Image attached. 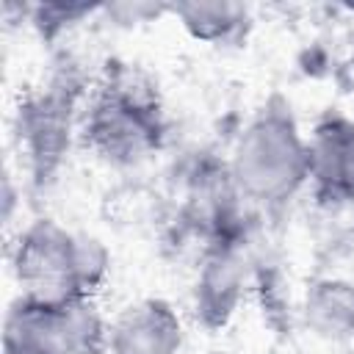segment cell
Returning a JSON list of instances; mask_svg holds the SVG:
<instances>
[{
  "instance_id": "6da1fadb",
  "label": "cell",
  "mask_w": 354,
  "mask_h": 354,
  "mask_svg": "<svg viewBox=\"0 0 354 354\" xmlns=\"http://www.w3.org/2000/svg\"><path fill=\"white\" fill-rule=\"evenodd\" d=\"M230 177L246 202L279 205L307 183V138L290 105L271 97L243 127L230 158Z\"/></svg>"
},
{
  "instance_id": "7a4b0ae2",
  "label": "cell",
  "mask_w": 354,
  "mask_h": 354,
  "mask_svg": "<svg viewBox=\"0 0 354 354\" xmlns=\"http://www.w3.org/2000/svg\"><path fill=\"white\" fill-rule=\"evenodd\" d=\"M86 144L113 166H136L163 144V111L152 80L127 64L108 69L83 122Z\"/></svg>"
},
{
  "instance_id": "3957f363",
  "label": "cell",
  "mask_w": 354,
  "mask_h": 354,
  "mask_svg": "<svg viewBox=\"0 0 354 354\" xmlns=\"http://www.w3.org/2000/svg\"><path fill=\"white\" fill-rule=\"evenodd\" d=\"M11 263L25 299L61 304L88 296L80 268V232H69L53 218H36L22 230Z\"/></svg>"
},
{
  "instance_id": "277c9868",
  "label": "cell",
  "mask_w": 354,
  "mask_h": 354,
  "mask_svg": "<svg viewBox=\"0 0 354 354\" xmlns=\"http://www.w3.org/2000/svg\"><path fill=\"white\" fill-rule=\"evenodd\" d=\"M75 116V88L69 80H55L47 88L28 94L17 111V138L28 158L33 180H50L66 155Z\"/></svg>"
},
{
  "instance_id": "5b68a950",
  "label": "cell",
  "mask_w": 354,
  "mask_h": 354,
  "mask_svg": "<svg viewBox=\"0 0 354 354\" xmlns=\"http://www.w3.org/2000/svg\"><path fill=\"white\" fill-rule=\"evenodd\" d=\"M307 183L326 205L354 202V119L337 111L321 116L307 138Z\"/></svg>"
},
{
  "instance_id": "8992f818",
  "label": "cell",
  "mask_w": 354,
  "mask_h": 354,
  "mask_svg": "<svg viewBox=\"0 0 354 354\" xmlns=\"http://www.w3.org/2000/svg\"><path fill=\"white\" fill-rule=\"evenodd\" d=\"M246 274L249 263L243 241H221L207 246L194 288V307L205 326L216 329L232 318L243 299Z\"/></svg>"
},
{
  "instance_id": "52a82bcc",
  "label": "cell",
  "mask_w": 354,
  "mask_h": 354,
  "mask_svg": "<svg viewBox=\"0 0 354 354\" xmlns=\"http://www.w3.org/2000/svg\"><path fill=\"white\" fill-rule=\"evenodd\" d=\"M183 321L163 299H138L111 324L108 354H177Z\"/></svg>"
},
{
  "instance_id": "ba28073f",
  "label": "cell",
  "mask_w": 354,
  "mask_h": 354,
  "mask_svg": "<svg viewBox=\"0 0 354 354\" xmlns=\"http://www.w3.org/2000/svg\"><path fill=\"white\" fill-rule=\"evenodd\" d=\"M3 354H66L55 304L19 296L3 324Z\"/></svg>"
},
{
  "instance_id": "9c48e42d",
  "label": "cell",
  "mask_w": 354,
  "mask_h": 354,
  "mask_svg": "<svg viewBox=\"0 0 354 354\" xmlns=\"http://www.w3.org/2000/svg\"><path fill=\"white\" fill-rule=\"evenodd\" d=\"M301 315L307 329L321 340H348L354 335V285L346 279H318L307 288Z\"/></svg>"
},
{
  "instance_id": "30bf717a",
  "label": "cell",
  "mask_w": 354,
  "mask_h": 354,
  "mask_svg": "<svg viewBox=\"0 0 354 354\" xmlns=\"http://www.w3.org/2000/svg\"><path fill=\"white\" fill-rule=\"evenodd\" d=\"M169 11L183 22V28L199 39V41H230L235 39L243 25L249 22L246 8L238 3H224V0H213V3H174L169 6Z\"/></svg>"
},
{
  "instance_id": "8fae6325",
  "label": "cell",
  "mask_w": 354,
  "mask_h": 354,
  "mask_svg": "<svg viewBox=\"0 0 354 354\" xmlns=\"http://www.w3.org/2000/svg\"><path fill=\"white\" fill-rule=\"evenodd\" d=\"M55 310L66 354H108L111 326L102 321L91 296L61 301L55 304Z\"/></svg>"
},
{
  "instance_id": "7c38bea8",
  "label": "cell",
  "mask_w": 354,
  "mask_h": 354,
  "mask_svg": "<svg viewBox=\"0 0 354 354\" xmlns=\"http://www.w3.org/2000/svg\"><path fill=\"white\" fill-rule=\"evenodd\" d=\"M94 8L91 6H83V3H44V6H36L33 8V25L44 36H53V33L69 28L72 22L83 19Z\"/></svg>"
}]
</instances>
